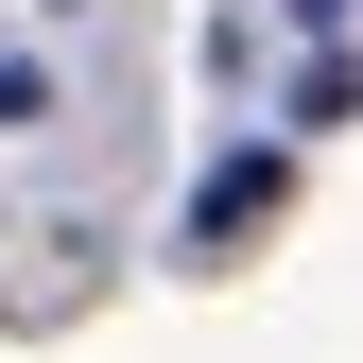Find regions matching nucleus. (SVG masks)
<instances>
[{
	"label": "nucleus",
	"mask_w": 363,
	"mask_h": 363,
	"mask_svg": "<svg viewBox=\"0 0 363 363\" xmlns=\"http://www.w3.org/2000/svg\"><path fill=\"white\" fill-rule=\"evenodd\" d=\"M18 121H52V69H35V52H0V139H18Z\"/></svg>",
	"instance_id": "f03ea898"
},
{
	"label": "nucleus",
	"mask_w": 363,
	"mask_h": 363,
	"mask_svg": "<svg viewBox=\"0 0 363 363\" xmlns=\"http://www.w3.org/2000/svg\"><path fill=\"white\" fill-rule=\"evenodd\" d=\"M259 208H277V156H225V173H208V208H191V242H242Z\"/></svg>",
	"instance_id": "f257e3e1"
}]
</instances>
